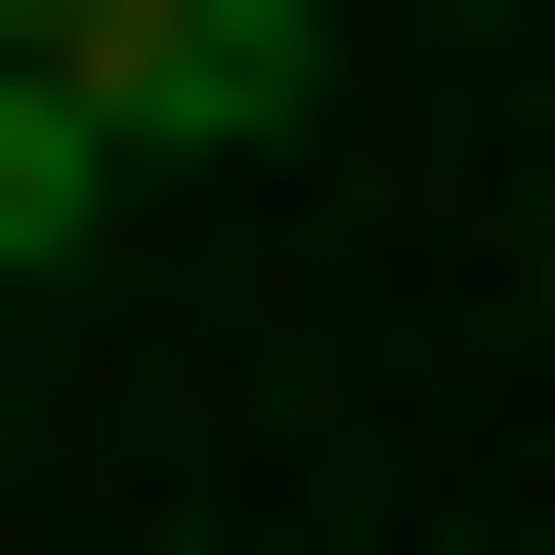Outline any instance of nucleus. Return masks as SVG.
Wrapping results in <instances>:
<instances>
[{
  "label": "nucleus",
  "instance_id": "2",
  "mask_svg": "<svg viewBox=\"0 0 555 555\" xmlns=\"http://www.w3.org/2000/svg\"><path fill=\"white\" fill-rule=\"evenodd\" d=\"M86 214H129V129H86V86H0V299H43Z\"/></svg>",
  "mask_w": 555,
  "mask_h": 555
},
{
  "label": "nucleus",
  "instance_id": "1",
  "mask_svg": "<svg viewBox=\"0 0 555 555\" xmlns=\"http://www.w3.org/2000/svg\"><path fill=\"white\" fill-rule=\"evenodd\" d=\"M86 129H129V171H214V129H299V86H343V0H86Z\"/></svg>",
  "mask_w": 555,
  "mask_h": 555
},
{
  "label": "nucleus",
  "instance_id": "3",
  "mask_svg": "<svg viewBox=\"0 0 555 555\" xmlns=\"http://www.w3.org/2000/svg\"><path fill=\"white\" fill-rule=\"evenodd\" d=\"M43 43H86V0H0V86H43Z\"/></svg>",
  "mask_w": 555,
  "mask_h": 555
}]
</instances>
